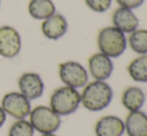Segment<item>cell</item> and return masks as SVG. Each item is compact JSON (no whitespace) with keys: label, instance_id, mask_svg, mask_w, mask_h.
Instances as JSON below:
<instances>
[{"label":"cell","instance_id":"6da1fadb","mask_svg":"<svg viewBox=\"0 0 147 136\" xmlns=\"http://www.w3.org/2000/svg\"><path fill=\"white\" fill-rule=\"evenodd\" d=\"M80 97L84 108L92 112H98L110 105L113 90L107 82L94 80L84 86Z\"/></svg>","mask_w":147,"mask_h":136},{"label":"cell","instance_id":"7a4b0ae2","mask_svg":"<svg viewBox=\"0 0 147 136\" xmlns=\"http://www.w3.org/2000/svg\"><path fill=\"white\" fill-rule=\"evenodd\" d=\"M97 45L101 53L112 58L121 56L127 47V38L125 34L115 28L107 26L98 32Z\"/></svg>","mask_w":147,"mask_h":136},{"label":"cell","instance_id":"3957f363","mask_svg":"<svg viewBox=\"0 0 147 136\" xmlns=\"http://www.w3.org/2000/svg\"><path fill=\"white\" fill-rule=\"evenodd\" d=\"M81 104V97L77 89L61 86L52 92L49 107L59 116H67L74 113Z\"/></svg>","mask_w":147,"mask_h":136},{"label":"cell","instance_id":"277c9868","mask_svg":"<svg viewBox=\"0 0 147 136\" xmlns=\"http://www.w3.org/2000/svg\"><path fill=\"white\" fill-rule=\"evenodd\" d=\"M61 116L55 113L49 106L39 105L31 109L29 122L34 131L41 134L55 133L61 125Z\"/></svg>","mask_w":147,"mask_h":136},{"label":"cell","instance_id":"5b68a950","mask_svg":"<svg viewBox=\"0 0 147 136\" xmlns=\"http://www.w3.org/2000/svg\"><path fill=\"white\" fill-rule=\"evenodd\" d=\"M58 75L63 84L68 87L83 88L88 83V71L77 61H65L59 64Z\"/></svg>","mask_w":147,"mask_h":136},{"label":"cell","instance_id":"8992f818","mask_svg":"<svg viewBox=\"0 0 147 136\" xmlns=\"http://www.w3.org/2000/svg\"><path fill=\"white\" fill-rule=\"evenodd\" d=\"M5 113L16 120L25 119L29 116L31 111L30 100L27 99L23 94L17 91H11L6 93L2 97L1 105Z\"/></svg>","mask_w":147,"mask_h":136},{"label":"cell","instance_id":"52a82bcc","mask_svg":"<svg viewBox=\"0 0 147 136\" xmlns=\"http://www.w3.org/2000/svg\"><path fill=\"white\" fill-rule=\"evenodd\" d=\"M21 50V36L10 25L0 26V56L12 59Z\"/></svg>","mask_w":147,"mask_h":136},{"label":"cell","instance_id":"ba28073f","mask_svg":"<svg viewBox=\"0 0 147 136\" xmlns=\"http://www.w3.org/2000/svg\"><path fill=\"white\" fill-rule=\"evenodd\" d=\"M19 92L27 99L35 100L44 92V83L41 76L36 72H25L18 79Z\"/></svg>","mask_w":147,"mask_h":136},{"label":"cell","instance_id":"9c48e42d","mask_svg":"<svg viewBox=\"0 0 147 136\" xmlns=\"http://www.w3.org/2000/svg\"><path fill=\"white\" fill-rule=\"evenodd\" d=\"M114 69L112 59L101 52L91 55L88 59V70L94 80L106 81Z\"/></svg>","mask_w":147,"mask_h":136},{"label":"cell","instance_id":"30bf717a","mask_svg":"<svg viewBox=\"0 0 147 136\" xmlns=\"http://www.w3.org/2000/svg\"><path fill=\"white\" fill-rule=\"evenodd\" d=\"M67 30V20L59 13H54L41 23V32L49 40H58L66 34Z\"/></svg>","mask_w":147,"mask_h":136},{"label":"cell","instance_id":"8fae6325","mask_svg":"<svg viewBox=\"0 0 147 136\" xmlns=\"http://www.w3.org/2000/svg\"><path fill=\"white\" fill-rule=\"evenodd\" d=\"M96 136H122L125 132L124 121L115 115H106L99 119L94 127Z\"/></svg>","mask_w":147,"mask_h":136},{"label":"cell","instance_id":"7c38bea8","mask_svg":"<svg viewBox=\"0 0 147 136\" xmlns=\"http://www.w3.org/2000/svg\"><path fill=\"white\" fill-rule=\"evenodd\" d=\"M112 24L115 28L123 32L124 34H130L134 30L138 29L139 19L133 10L119 7L113 12Z\"/></svg>","mask_w":147,"mask_h":136},{"label":"cell","instance_id":"4fadbf2b","mask_svg":"<svg viewBox=\"0 0 147 136\" xmlns=\"http://www.w3.org/2000/svg\"><path fill=\"white\" fill-rule=\"evenodd\" d=\"M124 125L127 136H147V114L143 111L129 112Z\"/></svg>","mask_w":147,"mask_h":136},{"label":"cell","instance_id":"5bb4252c","mask_svg":"<svg viewBox=\"0 0 147 136\" xmlns=\"http://www.w3.org/2000/svg\"><path fill=\"white\" fill-rule=\"evenodd\" d=\"M121 102L124 108L129 112L138 111L145 103V93L140 87L129 86L122 93Z\"/></svg>","mask_w":147,"mask_h":136},{"label":"cell","instance_id":"9a60e30c","mask_svg":"<svg viewBox=\"0 0 147 136\" xmlns=\"http://www.w3.org/2000/svg\"><path fill=\"white\" fill-rule=\"evenodd\" d=\"M28 12L32 18L43 21L56 13V7L52 0H30Z\"/></svg>","mask_w":147,"mask_h":136},{"label":"cell","instance_id":"2e32d148","mask_svg":"<svg viewBox=\"0 0 147 136\" xmlns=\"http://www.w3.org/2000/svg\"><path fill=\"white\" fill-rule=\"evenodd\" d=\"M127 72L133 81L139 83L147 82V54L140 55L128 64Z\"/></svg>","mask_w":147,"mask_h":136},{"label":"cell","instance_id":"e0dca14e","mask_svg":"<svg viewBox=\"0 0 147 136\" xmlns=\"http://www.w3.org/2000/svg\"><path fill=\"white\" fill-rule=\"evenodd\" d=\"M127 43L139 55L147 54V29H136L129 34Z\"/></svg>","mask_w":147,"mask_h":136},{"label":"cell","instance_id":"ac0fdd59","mask_svg":"<svg viewBox=\"0 0 147 136\" xmlns=\"http://www.w3.org/2000/svg\"><path fill=\"white\" fill-rule=\"evenodd\" d=\"M34 129L30 122L25 119L16 120L10 126L8 131V136H33Z\"/></svg>","mask_w":147,"mask_h":136},{"label":"cell","instance_id":"d6986e66","mask_svg":"<svg viewBox=\"0 0 147 136\" xmlns=\"http://www.w3.org/2000/svg\"><path fill=\"white\" fill-rule=\"evenodd\" d=\"M85 3L89 9L97 13L106 12L111 7L112 0H85Z\"/></svg>","mask_w":147,"mask_h":136},{"label":"cell","instance_id":"ffe728a7","mask_svg":"<svg viewBox=\"0 0 147 136\" xmlns=\"http://www.w3.org/2000/svg\"><path fill=\"white\" fill-rule=\"evenodd\" d=\"M144 1L145 0H116V2L120 7L127 8V9L130 10H133L140 7L144 3Z\"/></svg>","mask_w":147,"mask_h":136},{"label":"cell","instance_id":"44dd1931","mask_svg":"<svg viewBox=\"0 0 147 136\" xmlns=\"http://www.w3.org/2000/svg\"><path fill=\"white\" fill-rule=\"evenodd\" d=\"M6 116H7V114H6L5 111L3 110V108L0 106V128H1V127L3 126L4 123H5Z\"/></svg>","mask_w":147,"mask_h":136},{"label":"cell","instance_id":"7402d4cb","mask_svg":"<svg viewBox=\"0 0 147 136\" xmlns=\"http://www.w3.org/2000/svg\"><path fill=\"white\" fill-rule=\"evenodd\" d=\"M41 136H57L54 133H49V134H41Z\"/></svg>","mask_w":147,"mask_h":136},{"label":"cell","instance_id":"603a6c76","mask_svg":"<svg viewBox=\"0 0 147 136\" xmlns=\"http://www.w3.org/2000/svg\"><path fill=\"white\" fill-rule=\"evenodd\" d=\"M0 5H1V0H0Z\"/></svg>","mask_w":147,"mask_h":136}]
</instances>
